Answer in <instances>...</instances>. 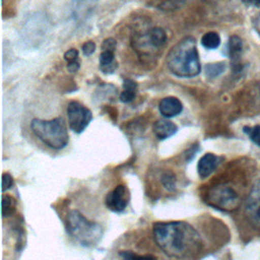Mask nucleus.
I'll use <instances>...</instances> for the list:
<instances>
[{"label": "nucleus", "instance_id": "f257e3e1", "mask_svg": "<svg viewBox=\"0 0 260 260\" xmlns=\"http://www.w3.org/2000/svg\"><path fill=\"white\" fill-rule=\"evenodd\" d=\"M152 233L156 245L170 258L189 259L202 249L200 234L183 220L155 222L152 225Z\"/></svg>", "mask_w": 260, "mask_h": 260}, {"label": "nucleus", "instance_id": "f03ea898", "mask_svg": "<svg viewBox=\"0 0 260 260\" xmlns=\"http://www.w3.org/2000/svg\"><path fill=\"white\" fill-rule=\"evenodd\" d=\"M166 61L169 70L179 77H193L201 71L196 41L192 37L177 43L168 53Z\"/></svg>", "mask_w": 260, "mask_h": 260}, {"label": "nucleus", "instance_id": "7ed1b4c3", "mask_svg": "<svg viewBox=\"0 0 260 260\" xmlns=\"http://www.w3.org/2000/svg\"><path fill=\"white\" fill-rule=\"evenodd\" d=\"M30 129L41 141L53 149H62L68 143L67 127L64 119L61 117L51 120L32 119Z\"/></svg>", "mask_w": 260, "mask_h": 260}, {"label": "nucleus", "instance_id": "20e7f679", "mask_svg": "<svg viewBox=\"0 0 260 260\" xmlns=\"http://www.w3.org/2000/svg\"><path fill=\"white\" fill-rule=\"evenodd\" d=\"M66 229L74 240L86 247L95 245L104 233L101 224L87 219L78 210H70L67 213Z\"/></svg>", "mask_w": 260, "mask_h": 260}, {"label": "nucleus", "instance_id": "39448f33", "mask_svg": "<svg viewBox=\"0 0 260 260\" xmlns=\"http://www.w3.org/2000/svg\"><path fill=\"white\" fill-rule=\"evenodd\" d=\"M205 199L209 205L222 211H234L241 203L240 195L228 183H219L210 187Z\"/></svg>", "mask_w": 260, "mask_h": 260}, {"label": "nucleus", "instance_id": "423d86ee", "mask_svg": "<svg viewBox=\"0 0 260 260\" xmlns=\"http://www.w3.org/2000/svg\"><path fill=\"white\" fill-rule=\"evenodd\" d=\"M67 117L70 129L75 133H81L90 123L92 114L85 106L73 101L67 106Z\"/></svg>", "mask_w": 260, "mask_h": 260}, {"label": "nucleus", "instance_id": "0eeeda50", "mask_svg": "<svg viewBox=\"0 0 260 260\" xmlns=\"http://www.w3.org/2000/svg\"><path fill=\"white\" fill-rule=\"evenodd\" d=\"M130 200V193L125 185H118L111 190L105 198L106 206L114 212H122Z\"/></svg>", "mask_w": 260, "mask_h": 260}, {"label": "nucleus", "instance_id": "6e6552de", "mask_svg": "<svg viewBox=\"0 0 260 260\" xmlns=\"http://www.w3.org/2000/svg\"><path fill=\"white\" fill-rule=\"evenodd\" d=\"M138 49H143L147 46L154 50L164 47L167 43V34L161 27H153L149 29L145 35H139L137 37Z\"/></svg>", "mask_w": 260, "mask_h": 260}, {"label": "nucleus", "instance_id": "1a4fd4ad", "mask_svg": "<svg viewBox=\"0 0 260 260\" xmlns=\"http://www.w3.org/2000/svg\"><path fill=\"white\" fill-rule=\"evenodd\" d=\"M245 213L249 221L255 226L260 229V196L250 192L246 205Z\"/></svg>", "mask_w": 260, "mask_h": 260}, {"label": "nucleus", "instance_id": "9d476101", "mask_svg": "<svg viewBox=\"0 0 260 260\" xmlns=\"http://www.w3.org/2000/svg\"><path fill=\"white\" fill-rule=\"evenodd\" d=\"M99 0H71V9L74 18L82 21L87 18L94 9Z\"/></svg>", "mask_w": 260, "mask_h": 260}, {"label": "nucleus", "instance_id": "9b49d317", "mask_svg": "<svg viewBox=\"0 0 260 260\" xmlns=\"http://www.w3.org/2000/svg\"><path fill=\"white\" fill-rule=\"evenodd\" d=\"M219 157L211 152L205 153L198 161L197 172L201 179H205L209 177L219 165Z\"/></svg>", "mask_w": 260, "mask_h": 260}, {"label": "nucleus", "instance_id": "f8f14e48", "mask_svg": "<svg viewBox=\"0 0 260 260\" xmlns=\"http://www.w3.org/2000/svg\"><path fill=\"white\" fill-rule=\"evenodd\" d=\"M158 109L164 117L172 118L182 112L183 105L179 99L175 96H167L159 102Z\"/></svg>", "mask_w": 260, "mask_h": 260}, {"label": "nucleus", "instance_id": "ddd939ff", "mask_svg": "<svg viewBox=\"0 0 260 260\" xmlns=\"http://www.w3.org/2000/svg\"><path fill=\"white\" fill-rule=\"evenodd\" d=\"M178 131V127L175 123L169 120H158L153 125V133L154 135L160 139H167L173 136Z\"/></svg>", "mask_w": 260, "mask_h": 260}, {"label": "nucleus", "instance_id": "4468645a", "mask_svg": "<svg viewBox=\"0 0 260 260\" xmlns=\"http://www.w3.org/2000/svg\"><path fill=\"white\" fill-rule=\"evenodd\" d=\"M118 63L115 59L114 52L102 51L100 55V69L105 74H112L116 71Z\"/></svg>", "mask_w": 260, "mask_h": 260}, {"label": "nucleus", "instance_id": "2eb2a0df", "mask_svg": "<svg viewBox=\"0 0 260 260\" xmlns=\"http://www.w3.org/2000/svg\"><path fill=\"white\" fill-rule=\"evenodd\" d=\"M137 83L132 79H125L123 82V91L120 94V101L122 103H130L136 96Z\"/></svg>", "mask_w": 260, "mask_h": 260}, {"label": "nucleus", "instance_id": "dca6fc26", "mask_svg": "<svg viewBox=\"0 0 260 260\" xmlns=\"http://www.w3.org/2000/svg\"><path fill=\"white\" fill-rule=\"evenodd\" d=\"M242 49H243L242 40L237 36L231 37L228 43V54L230 58L233 60L238 59L242 53Z\"/></svg>", "mask_w": 260, "mask_h": 260}, {"label": "nucleus", "instance_id": "f3484780", "mask_svg": "<svg viewBox=\"0 0 260 260\" xmlns=\"http://www.w3.org/2000/svg\"><path fill=\"white\" fill-rule=\"evenodd\" d=\"M201 44L206 49H216L220 44V38L215 31H208L201 38Z\"/></svg>", "mask_w": 260, "mask_h": 260}, {"label": "nucleus", "instance_id": "a211bd4d", "mask_svg": "<svg viewBox=\"0 0 260 260\" xmlns=\"http://www.w3.org/2000/svg\"><path fill=\"white\" fill-rule=\"evenodd\" d=\"M160 182L168 191L176 190V175L172 171H165L160 175Z\"/></svg>", "mask_w": 260, "mask_h": 260}, {"label": "nucleus", "instance_id": "6ab92c4d", "mask_svg": "<svg viewBox=\"0 0 260 260\" xmlns=\"http://www.w3.org/2000/svg\"><path fill=\"white\" fill-rule=\"evenodd\" d=\"M1 207H2V215L3 216L11 215L15 210V200L10 195L3 194Z\"/></svg>", "mask_w": 260, "mask_h": 260}, {"label": "nucleus", "instance_id": "aec40b11", "mask_svg": "<svg viewBox=\"0 0 260 260\" xmlns=\"http://www.w3.org/2000/svg\"><path fill=\"white\" fill-rule=\"evenodd\" d=\"M119 255L122 258V260H155V257L152 255H149V254L138 255L129 250L120 251Z\"/></svg>", "mask_w": 260, "mask_h": 260}, {"label": "nucleus", "instance_id": "412c9836", "mask_svg": "<svg viewBox=\"0 0 260 260\" xmlns=\"http://www.w3.org/2000/svg\"><path fill=\"white\" fill-rule=\"evenodd\" d=\"M225 66L224 63L222 62H217V63H211V64H207L205 66V73L208 77H215L219 74H221L224 70Z\"/></svg>", "mask_w": 260, "mask_h": 260}, {"label": "nucleus", "instance_id": "4be33fe9", "mask_svg": "<svg viewBox=\"0 0 260 260\" xmlns=\"http://www.w3.org/2000/svg\"><path fill=\"white\" fill-rule=\"evenodd\" d=\"M244 132L250 137V139L260 147V125H256L253 127H248L245 126L243 128Z\"/></svg>", "mask_w": 260, "mask_h": 260}, {"label": "nucleus", "instance_id": "5701e85b", "mask_svg": "<svg viewBox=\"0 0 260 260\" xmlns=\"http://www.w3.org/2000/svg\"><path fill=\"white\" fill-rule=\"evenodd\" d=\"M117 46V42L115 39L113 38H108L106 39L103 44H102V51H111V52H115Z\"/></svg>", "mask_w": 260, "mask_h": 260}, {"label": "nucleus", "instance_id": "b1692460", "mask_svg": "<svg viewBox=\"0 0 260 260\" xmlns=\"http://www.w3.org/2000/svg\"><path fill=\"white\" fill-rule=\"evenodd\" d=\"M180 1L181 0H166L164 3H161L158 7L161 10H172L176 9L180 6Z\"/></svg>", "mask_w": 260, "mask_h": 260}, {"label": "nucleus", "instance_id": "393cba45", "mask_svg": "<svg viewBox=\"0 0 260 260\" xmlns=\"http://www.w3.org/2000/svg\"><path fill=\"white\" fill-rule=\"evenodd\" d=\"M13 185V179L8 173L2 174V191H5Z\"/></svg>", "mask_w": 260, "mask_h": 260}, {"label": "nucleus", "instance_id": "a878e982", "mask_svg": "<svg viewBox=\"0 0 260 260\" xmlns=\"http://www.w3.org/2000/svg\"><path fill=\"white\" fill-rule=\"evenodd\" d=\"M82 53L85 56L91 55L95 51V44L92 41H87L82 45Z\"/></svg>", "mask_w": 260, "mask_h": 260}, {"label": "nucleus", "instance_id": "bb28decb", "mask_svg": "<svg viewBox=\"0 0 260 260\" xmlns=\"http://www.w3.org/2000/svg\"><path fill=\"white\" fill-rule=\"evenodd\" d=\"M78 58V51L74 48H71L69 49L68 51L65 52L64 54V59L67 61V62H71V61H76Z\"/></svg>", "mask_w": 260, "mask_h": 260}, {"label": "nucleus", "instance_id": "cd10ccee", "mask_svg": "<svg viewBox=\"0 0 260 260\" xmlns=\"http://www.w3.org/2000/svg\"><path fill=\"white\" fill-rule=\"evenodd\" d=\"M80 65H79V62L76 60V61H71V62H68L67 64V70L71 73H74L76 72L78 69H79Z\"/></svg>", "mask_w": 260, "mask_h": 260}, {"label": "nucleus", "instance_id": "c85d7f7f", "mask_svg": "<svg viewBox=\"0 0 260 260\" xmlns=\"http://www.w3.org/2000/svg\"><path fill=\"white\" fill-rule=\"evenodd\" d=\"M254 27H255L256 31L258 32V35L260 36V13L257 14V16L254 19Z\"/></svg>", "mask_w": 260, "mask_h": 260}, {"label": "nucleus", "instance_id": "c756f323", "mask_svg": "<svg viewBox=\"0 0 260 260\" xmlns=\"http://www.w3.org/2000/svg\"><path fill=\"white\" fill-rule=\"evenodd\" d=\"M251 192H253V193H255V194H257V195L260 196V180L254 185V187L252 188Z\"/></svg>", "mask_w": 260, "mask_h": 260}]
</instances>
